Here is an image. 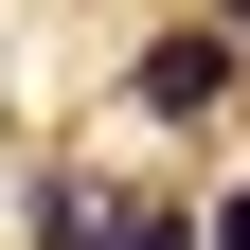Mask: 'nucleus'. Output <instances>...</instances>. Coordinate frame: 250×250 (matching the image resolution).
Listing matches in <instances>:
<instances>
[{
    "instance_id": "1",
    "label": "nucleus",
    "mask_w": 250,
    "mask_h": 250,
    "mask_svg": "<svg viewBox=\"0 0 250 250\" xmlns=\"http://www.w3.org/2000/svg\"><path fill=\"white\" fill-rule=\"evenodd\" d=\"M125 89H143V125H197V107H232V18H197V36H161V54H143Z\"/></svg>"
},
{
    "instance_id": "2",
    "label": "nucleus",
    "mask_w": 250,
    "mask_h": 250,
    "mask_svg": "<svg viewBox=\"0 0 250 250\" xmlns=\"http://www.w3.org/2000/svg\"><path fill=\"white\" fill-rule=\"evenodd\" d=\"M89 250H197V214L179 197H125V214H89Z\"/></svg>"
},
{
    "instance_id": "3",
    "label": "nucleus",
    "mask_w": 250,
    "mask_h": 250,
    "mask_svg": "<svg viewBox=\"0 0 250 250\" xmlns=\"http://www.w3.org/2000/svg\"><path fill=\"white\" fill-rule=\"evenodd\" d=\"M214 250H250V179H232V197H214Z\"/></svg>"
},
{
    "instance_id": "4",
    "label": "nucleus",
    "mask_w": 250,
    "mask_h": 250,
    "mask_svg": "<svg viewBox=\"0 0 250 250\" xmlns=\"http://www.w3.org/2000/svg\"><path fill=\"white\" fill-rule=\"evenodd\" d=\"M214 18H232V36H250V0H214Z\"/></svg>"
}]
</instances>
